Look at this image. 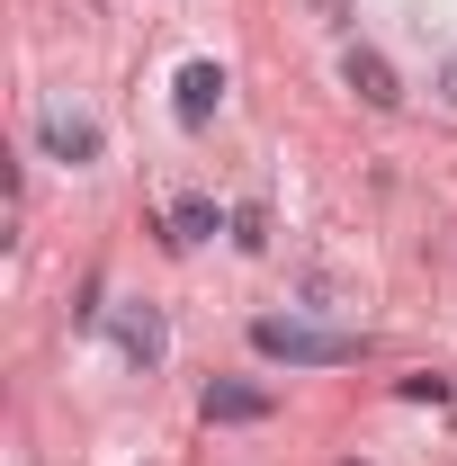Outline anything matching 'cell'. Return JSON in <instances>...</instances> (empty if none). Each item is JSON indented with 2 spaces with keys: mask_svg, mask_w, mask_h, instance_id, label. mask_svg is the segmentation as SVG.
<instances>
[{
  "mask_svg": "<svg viewBox=\"0 0 457 466\" xmlns=\"http://www.w3.org/2000/svg\"><path fill=\"white\" fill-rule=\"evenodd\" d=\"M449 395H457L449 377H403V404H449Z\"/></svg>",
  "mask_w": 457,
  "mask_h": 466,
  "instance_id": "obj_9",
  "label": "cell"
},
{
  "mask_svg": "<svg viewBox=\"0 0 457 466\" xmlns=\"http://www.w3.org/2000/svg\"><path fill=\"white\" fill-rule=\"evenodd\" d=\"M350 466H359V458H350Z\"/></svg>",
  "mask_w": 457,
  "mask_h": 466,
  "instance_id": "obj_11",
  "label": "cell"
},
{
  "mask_svg": "<svg viewBox=\"0 0 457 466\" xmlns=\"http://www.w3.org/2000/svg\"><path fill=\"white\" fill-rule=\"evenodd\" d=\"M233 242H242V251H269V216H260V207H233Z\"/></svg>",
  "mask_w": 457,
  "mask_h": 466,
  "instance_id": "obj_8",
  "label": "cell"
},
{
  "mask_svg": "<svg viewBox=\"0 0 457 466\" xmlns=\"http://www.w3.org/2000/svg\"><path fill=\"white\" fill-rule=\"evenodd\" d=\"M341 81H350V90H359V99H368L377 116H395V108H403V90H395V63L377 55V46H350V55H341Z\"/></svg>",
  "mask_w": 457,
  "mask_h": 466,
  "instance_id": "obj_2",
  "label": "cell"
},
{
  "mask_svg": "<svg viewBox=\"0 0 457 466\" xmlns=\"http://www.w3.org/2000/svg\"><path fill=\"white\" fill-rule=\"evenodd\" d=\"M117 350H126L135 368H162V350H171L162 314H153V305H126V314H117Z\"/></svg>",
  "mask_w": 457,
  "mask_h": 466,
  "instance_id": "obj_5",
  "label": "cell"
},
{
  "mask_svg": "<svg viewBox=\"0 0 457 466\" xmlns=\"http://www.w3.org/2000/svg\"><path fill=\"white\" fill-rule=\"evenodd\" d=\"M440 99H449V108H457V55L440 63Z\"/></svg>",
  "mask_w": 457,
  "mask_h": 466,
  "instance_id": "obj_10",
  "label": "cell"
},
{
  "mask_svg": "<svg viewBox=\"0 0 457 466\" xmlns=\"http://www.w3.org/2000/svg\"><path fill=\"white\" fill-rule=\"evenodd\" d=\"M251 350H260V359H287V368H350V359H359V332H323V323H296V314H260V323H251Z\"/></svg>",
  "mask_w": 457,
  "mask_h": 466,
  "instance_id": "obj_1",
  "label": "cell"
},
{
  "mask_svg": "<svg viewBox=\"0 0 457 466\" xmlns=\"http://www.w3.org/2000/svg\"><path fill=\"white\" fill-rule=\"evenodd\" d=\"M269 412H279V395L251 386V377H216L207 386V421H269Z\"/></svg>",
  "mask_w": 457,
  "mask_h": 466,
  "instance_id": "obj_4",
  "label": "cell"
},
{
  "mask_svg": "<svg viewBox=\"0 0 457 466\" xmlns=\"http://www.w3.org/2000/svg\"><path fill=\"white\" fill-rule=\"evenodd\" d=\"M216 233V198H179L171 207V242H207Z\"/></svg>",
  "mask_w": 457,
  "mask_h": 466,
  "instance_id": "obj_7",
  "label": "cell"
},
{
  "mask_svg": "<svg viewBox=\"0 0 457 466\" xmlns=\"http://www.w3.org/2000/svg\"><path fill=\"white\" fill-rule=\"evenodd\" d=\"M216 99H225V63H188V72H179V126H207V116H216Z\"/></svg>",
  "mask_w": 457,
  "mask_h": 466,
  "instance_id": "obj_6",
  "label": "cell"
},
{
  "mask_svg": "<svg viewBox=\"0 0 457 466\" xmlns=\"http://www.w3.org/2000/svg\"><path fill=\"white\" fill-rule=\"evenodd\" d=\"M36 144H46L55 162H72V171H81V162H99V126H90V116H72V108H46V116H36Z\"/></svg>",
  "mask_w": 457,
  "mask_h": 466,
  "instance_id": "obj_3",
  "label": "cell"
}]
</instances>
